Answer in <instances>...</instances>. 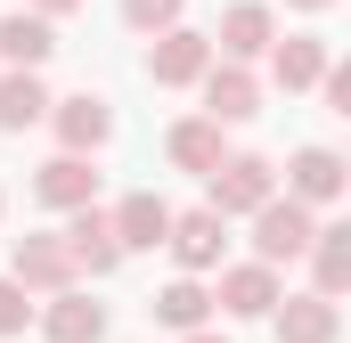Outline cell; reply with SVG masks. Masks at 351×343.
I'll return each instance as SVG.
<instances>
[{"label": "cell", "mask_w": 351, "mask_h": 343, "mask_svg": "<svg viewBox=\"0 0 351 343\" xmlns=\"http://www.w3.org/2000/svg\"><path fill=\"white\" fill-rule=\"evenodd\" d=\"M269 196H278V164L254 156V147H237V156H221L204 172V213L213 221H254Z\"/></svg>", "instance_id": "cell-1"}, {"label": "cell", "mask_w": 351, "mask_h": 343, "mask_svg": "<svg viewBox=\"0 0 351 343\" xmlns=\"http://www.w3.org/2000/svg\"><path fill=\"white\" fill-rule=\"evenodd\" d=\"M41 123L58 131V156H98V147L114 139V106H106V90H66V98H49Z\"/></svg>", "instance_id": "cell-2"}, {"label": "cell", "mask_w": 351, "mask_h": 343, "mask_svg": "<svg viewBox=\"0 0 351 343\" xmlns=\"http://www.w3.org/2000/svg\"><path fill=\"white\" fill-rule=\"evenodd\" d=\"M204 74H213V41L196 25H172V33L147 41V82L156 90H196Z\"/></svg>", "instance_id": "cell-3"}, {"label": "cell", "mask_w": 351, "mask_h": 343, "mask_svg": "<svg viewBox=\"0 0 351 343\" xmlns=\"http://www.w3.org/2000/svg\"><path fill=\"white\" fill-rule=\"evenodd\" d=\"M311 229H319V213H302L294 196H269L262 213H254V261H262V270H286V261H302Z\"/></svg>", "instance_id": "cell-4"}, {"label": "cell", "mask_w": 351, "mask_h": 343, "mask_svg": "<svg viewBox=\"0 0 351 343\" xmlns=\"http://www.w3.org/2000/svg\"><path fill=\"white\" fill-rule=\"evenodd\" d=\"M58 246H66V261H74V278H114V270H123V246H114V221H106V204L66 213Z\"/></svg>", "instance_id": "cell-5"}, {"label": "cell", "mask_w": 351, "mask_h": 343, "mask_svg": "<svg viewBox=\"0 0 351 343\" xmlns=\"http://www.w3.org/2000/svg\"><path fill=\"white\" fill-rule=\"evenodd\" d=\"M204 41H213L221 66H254V58H269V41H278V8L269 0H229L221 33H204Z\"/></svg>", "instance_id": "cell-6"}, {"label": "cell", "mask_w": 351, "mask_h": 343, "mask_svg": "<svg viewBox=\"0 0 351 343\" xmlns=\"http://www.w3.org/2000/svg\"><path fill=\"white\" fill-rule=\"evenodd\" d=\"M8 278H16L33 303H49V294L82 286V278H74V261H66V246H58L49 229H33V237H16V246H8Z\"/></svg>", "instance_id": "cell-7"}, {"label": "cell", "mask_w": 351, "mask_h": 343, "mask_svg": "<svg viewBox=\"0 0 351 343\" xmlns=\"http://www.w3.org/2000/svg\"><path fill=\"white\" fill-rule=\"evenodd\" d=\"M278 294H286V278L262 261H221V278H213V311H229V319H269Z\"/></svg>", "instance_id": "cell-8"}, {"label": "cell", "mask_w": 351, "mask_h": 343, "mask_svg": "<svg viewBox=\"0 0 351 343\" xmlns=\"http://www.w3.org/2000/svg\"><path fill=\"white\" fill-rule=\"evenodd\" d=\"M343 188H351V164L335 156V147H319V139H311V147H294V156H286V196H294L302 213L335 204Z\"/></svg>", "instance_id": "cell-9"}, {"label": "cell", "mask_w": 351, "mask_h": 343, "mask_svg": "<svg viewBox=\"0 0 351 343\" xmlns=\"http://www.w3.org/2000/svg\"><path fill=\"white\" fill-rule=\"evenodd\" d=\"M327 66H335L327 33H278V41H269V82L286 90V98L319 90V82H327Z\"/></svg>", "instance_id": "cell-10"}, {"label": "cell", "mask_w": 351, "mask_h": 343, "mask_svg": "<svg viewBox=\"0 0 351 343\" xmlns=\"http://www.w3.org/2000/svg\"><path fill=\"white\" fill-rule=\"evenodd\" d=\"M172 261H180V278H213L221 270V254H229V221H213L204 204L196 213H172Z\"/></svg>", "instance_id": "cell-11"}, {"label": "cell", "mask_w": 351, "mask_h": 343, "mask_svg": "<svg viewBox=\"0 0 351 343\" xmlns=\"http://www.w3.org/2000/svg\"><path fill=\"white\" fill-rule=\"evenodd\" d=\"M196 90H204V123H221V131L262 115V74H254V66H221V58H213V74Z\"/></svg>", "instance_id": "cell-12"}, {"label": "cell", "mask_w": 351, "mask_h": 343, "mask_svg": "<svg viewBox=\"0 0 351 343\" xmlns=\"http://www.w3.org/2000/svg\"><path fill=\"white\" fill-rule=\"evenodd\" d=\"M49 58H58V25L33 8H8L0 16V74H41Z\"/></svg>", "instance_id": "cell-13"}, {"label": "cell", "mask_w": 351, "mask_h": 343, "mask_svg": "<svg viewBox=\"0 0 351 343\" xmlns=\"http://www.w3.org/2000/svg\"><path fill=\"white\" fill-rule=\"evenodd\" d=\"M106 221H114V246H123V254H156V246L172 237V204H164L156 188H131Z\"/></svg>", "instance_id": "cell-14"}, {"label": "cell", "mask_w": 351, "mask_h": 343, "mask_svg": "<svg viewBox=\"0 0 351 343\" xmlns=\"http://www.w3.org/2000/svg\"><path fill=\"white\" fill-rule=\"evenodd\" d=\"M302 261H311V294L319 303H343L351 294V229L343 221H319L311 246H302Z\"/></svg>", "instance_id": "cell-15"}, {"label": "cell", "mask_w": 351, "mask_h": 343, "mask_svg": "<svg viewBox=\"0 0 351 343\" xmlns=\"http://www.w3.org/2000/svg\"><path fill=\"white\" fill-rule=\"evenodd\" d=\"M33 204H49V213H82V204H98V172H90V156H49V164L33 172Z\"/></svg>", "instance_id": "cell-16"}, {"label": "cell", "mask_w": 351, "mask_h": 343, "mask_svg": "<svg viewBox=\"0 0 351 343\" xmlns=\"http://www.w3.org/2000/svg\"><path fill=\"white\" fill-rule=\"evenodd\" d=\"M269 327H278V343H335V335H343V303H319V294H278Z\"/></svg>", "instance_id": "cell-17"}, {"label": "cell", "mask_w": 351, "mask_h": 343, "mask_svg": "<svg viewBox=\"0 0 351 343\" xmlns=\"http://www.w3.org/2000/svg\"><path fill=\"white\" fill-rule=\"evenodd\" d=\"M33 319H41V335H49V343H106V303H90L82 286L49 294V311H33Z\"/></svg>", "instance_id": "cell-18"}, {"label": "cell", "mask_w": 351, "mask_h": 343, "mask_svg": "<svg viewBox=\"0 0 351 343\" xmlns=\"http://www.w3.org/2000/svg\"><path fill=\"white\" fill-rule=\"evenodd\" d=\"M147 319L172 327V335L213 327V286H204V278H172V286H156V294H147Z\"/></svg>", "instance_id": "cell-19"}, {"label": "cell", "mask_w": 351, "mask_h": 343, "mask_svg": "<svg viewBox=\"0 0 351 343\" xmlns=\"http://www.w3.org/2000/svg\"><path fill=\"white\" fill-rule=\"evenodd\" d=\"M164 156H172V172L204 180V172H213L221 156H229V147H221V123H204V115H180L172 131H164Z\"/></svg>", "instance_id": "cell-20"}, {"label": "cell", "mask_w": 351, "mask_h": 343, "mask_svg": "<svg viewBox=\"0 0 351 343\" xmlns=\"http://www.w3.org/2000/svg\"><path fill=\"white\" fill-rule=\"evenodd\" d=\"M41 115H49L41 74H0V131H33Z\"/></svg>", "instance_id": "cell-21"}, {"label": "cell", "mask_w": 351, "mask_h": 343, "mask_svg": "<svg viewBox=\"0 0 351 343\" xmlns=\"http://www.w3.org/2000/svg\"><path fill=\"white\" fill-rule=\"evenodd\" d=\"M180 16H188V0H123V25H131V33H147V41H156V33H172Z\"/></svg>", "instance_id": "cell-22"}, {"label": "cell", "mask_w": 351, "mask_h": 343, "mask_svg": "<svg viewBox=\"0 0 351 343\" xmlns=\"http://www.w3.org/2000/svg\"><path fill=\"white\" fill-rule=\"evenodd\" d=\"M25 327H33V294L0 270V335H25Z\"/></svg>", "instance_id": "cell-23"}, {"label": "cell", "mask_w": 351, "mask_h": 343, "mask_svg": "<svg viewBox=\"0 0 351 343\" xmlns=\"http://www.w3.org/2000/svg\"><path fill=\"white\" fill-rule=\"evenodd\" d=\"M319 98H327V115H351V66H327Z\"/></svg>", "instance_id": "cell-24"}, {"label": "cell", "mask_w": 351, "mask_h": 343, "mask_svg": "<svg viewBox=\"0 0 351 343\" xmlns=\"http://www.w3.org/2000/svg\"><path fill=\"white\" fill-rule=\"evenodd\" d=\"M25 8H33V16H49V25H58V16H74V8H82V0H25Z\"/></svg>", "instance_id": "cell-25"}, {"label": "cell", "mask_w": 351, "mask_h": 343, "mask_svg": "<svg viewBox=\"0 0 351 343\" xmlns=\"http://www.w3.org/2000/svg\"><path fill=\"white\" fill-rule=\"evenodd\" d=\"M286 8H302V16H319V8H335V0H286Z\"/></svg>", "instance_id": "cell-26"}, {"label": "cell", "mask_w": 351, "mask_h": 343, "mask_svg": "<svg viewBox=\"0 0 351 343\" xmlns=\"http://www.w3.org/2000/svg\"><path fill=\"white\" fill-rule=\"evenodd\" d=\"M180 343H229V335H213V327H196V335H180Z\"/></svg>", "instance_id": "cell-27"}, {"label": "cell", "mask_w": 351, "mask_h": 343, "mask_svg": "<svg viewBox=\"0 0 351 343\" xmlns=\"http://www.w3.org/2000/svg\"><path fill=\"white\" fill-rule=\"evenodd\" d=\"M0 213H8V188H0Z\"/></svg>", "instance_id": "cell-28"}]
</instances>
